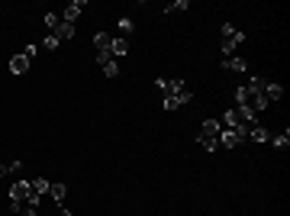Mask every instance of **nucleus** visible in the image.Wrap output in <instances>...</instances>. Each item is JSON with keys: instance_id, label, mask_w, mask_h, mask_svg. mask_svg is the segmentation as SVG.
Returning a JSON list of instances; mask_svg holds the SVG:
<instances>
[{"instance_id": "nucleus-1", "label": "nucleus", "mask_w": 290, "mask_h": 216, "mask_svg": "<svg viewBox=\"0 0 290 216\" xmlns=\"http://www.w3.org/2000/svg\"><path fill=\"white\" fill-rule=\"evenodd\" d=\"M248 139V129H223L216 136V142H219V148H236V145H242Z\"/></svg>"}, {"instance_id": "nucleus-2", "label": "nucleus", "mask_w": 290, "mask_h": 216, "mask_svg": "<svg viewBox=\"0 0 290 216\" xmlns=\"http://www.w3.org/2000/svg\"><path fill=\"white\" fill-rule=\"evenodd\" d=\"M29 191H32V184H29V181H16V184L10 187V200H23V204H26Z\"/></svg>"}, {"instance_id": "nucleus-3", "label": "nucleus", "mask_w": 290, "mask_h": 216, "mask_svg": "<svg viewBox=\"0 0 290 216\" xmlns=\"http://www.w3.org/2000/svg\"><path fill=\"white\" fill-rule=\"evenodd\" d=\"M248 139H252V142H271V132H268L265 129V126H258V123H252V126H248Z\"/></svg>"}, {"instance_id": "nucleus-4", "label": "nucleus", "mask_w": 290, "mask_h": 216, "mask_svg": "<svg viewBox=\"0 0 290 216\" xmlns=\"http://www.w3.org/2000/svg\"><path fill=\"white\" fill-rule=\"evenodd\" d=\"M84 6H87L84 0H74V3H68V6H65V16H61V19H65V23H71V26H74V19L81 16V10H84Z\"/></svg>"}, {"instance_id": "nucleus-5", "label": "nucleus", "mask_w": 290, "mask_h": 216, "mask_svg": "<svg viewBox=\"0 0 290 216\" xmlns=\"http://www.w3.org/2000/svg\"><path fill=\"white\" fill-rule=\"evenodd\" d=\"M219 132H223L219 119H203V126H200V136H206V139H216Z\"/></svg>"}, {"instance_id": "nucleus-6", "label": "nucleus", "mask_w": 290, "mask_h": 216, "mask_svg": "<svg viewBox=\"0 0 290 216\" xmlns=\"http://www.w3.org/2000/svg\"><path fill=\"white\" fill-rule=\"evenodd\" d=\"M129 52V42H126V36H113V45H110V55L113 58H123Z\"/></svg>"}, {"instance_id": "nucleus-7", "label": "nucleus", "mask_w": 290, "mask_h": 216, "mask_svg": "<svg viewBox=\"0 0 290 216\" xmlns=\"http://www.w3.org/2000/svg\"><path fill=\"white\" fill-rule=\"evenodd\" d=\"M10 71L13 74H26V71H29V58H26L23 52H19V55H13L10 58Z\"/></svg>"}, {"instance_id": "nucleus-8", "label": "nucleus", "mask_w": 290, "mask_h": 216, "mask_svg": "<svg viewBox=\"0 0 290 216\" xmlns=\"http://www.w3.org/2000/svg\"><path fill=\"white\" fill-rule=\"evenodd\" d=\"M265 97H268V104H274V100L284 97V87H281L278 81H268V84H265Z\"/></svg>"}, {"instance_id": "nucleus-9", "label": "nucleus", "mask_w": 290, "mask_h": 216, "mask_svg": "<svg viewBox=\"0 0 290 216\" xmlns=\"http://www.w3.org/2000/svg\"><path fill=\"white\" fill-rule=\"evenodd\" d=\"M110 45H113V36H110V32H97V36H94L97 55H100V52H110Z\"/></svg>"}, {"instance_id": "nucleus-10", "label": "nucleus", "mask_w": 290, "mask_h": 216, "mask_svg": "<svg viewBox=\"0 0 290 216\" xmlns=\"http://www.w3.org/2000/svg\"><path fill=\"white\" fill-rule=\"evenodd\" d=\"M223 39H229V42L239 45V42H245V32H239L232 23H223Z\"/></svg>"}, {"instance_id": "nucleus-11", "label": "nucleus", "mask_w": 290, "mask_h": 216, "mask_svg": "<svg viewBox=\"0 0 290 216\" xmlns=\"http://www.w3.org/2000/svg\"><path fill=\"white\" fill-rule=\"evenodd\" d=\"M223 68H226V71H245L248 62H245V58H239V55H229V58L223 62Z\"/></svg>"}, {"instance_id": "nucleus-12", "label": "nucleus", "mask_w": 290, "mask_h": 216, "mask_svg": "<svg viewBox=\"0 0 290 216\" xmlns=\"http://www.w3.org/2000/svg\"><path fill=\"white\" fill-rule=\"evenodd\" d=\"M52 36L58 39V42H65V39H71V36H74V26H71V23H65V19H61V23H58V29H55Z\"/></svg>"}, {"instance_id": "nucleus-13", "label": "nucleus", "mask_w": 290, "mask_h": 216, "mask_svg": "<svg viewBox=\"0 0 290 216\" xmlns=\"http://www.w3.org/2000/svg\"><path fill=\"white\" fill-rule=\"evenodd\" d=\"M48 197H52L55 204H65V197H68V187H65V184H52V187H48Z\"/></svg>"}, {"instance_id": "nucleus-14", "label": "nucleus", "mask_w": 290, "mask_h": 216, "mask_svg": "<svg viewBox=\"0 0 290 216\" xmlns=\"http://www.w3.org/2000/svg\"><path fill=\"white\" fill-rule=\"evenodd\" d=\"M29 184H32V191H36V194H42V197H45L48 187H52V181H45V178H32Z\"/></svg>"}, {"instance_id": "nucleus-15", "label": "nucleus", "mask_w": 290, "mask_h": 216, "mask_svg": "<svg viewBox=\"0 0 290 216\" xmlns=\"http://www.w3.org/2000/svg\"><path fill=\"white\" fill-rule=\"evenodd\" d=\"M103 74H107V78H120V62H116V58L103 62Z\"/></svg>"}, {"instance_id": "nucleus-16", "label": "nucleus", "mask_w": 290, "mask_h": 216, "mask_svg": "<svg viewBox=\"0 0 290 216\" xmlns=\"http://www.w3.org/2000/svg\"><path fill=\"white\" fill-rule=\"evenodd\" d=\"M181 10H190V0H174V3L164 6V13H181Z\"/></svg>"}, {"instance_id": "nucleus-17", "label": "nucleus", "mask_w": 290, "mask_h": 216, "mask_svg": "<svg viewBox=\"0 0 290 216\" xmlns=\"http://www.w3.org/2000/svg\"><path fill=\"white\" fill-rule=\"evenodd\" d=\"M58 23H61V16H58V13H55V10H52V13H45V26H48V29H52V32L58 29Z\"/></svg>"}, {"instance_id": "nucleus-18", "label": "nucleus", "mask_w": 290, "mask_h": 216, "mask_svg": "<svg viewBox=\"0 0 290 216\" xmlns=\"http://www.w3.org/2000/svg\"><path fill=\"white\" fill-rule=\"evenodd\" d=\"M197 142L203 145L206 152H216V148H219V142H216V139H206V136H197Z\"/></svg>"}, {"instance_id": "nucleus-19", "label": "nucleus", "mask_w": 290, "mask_h": 216, "mask_svg": "<svg viewBox=\"0 0 290 216\" xmlns=\"http://www.w3.org/2000/svg\"><path fill=\"white\" fill-rule=\"evenodd\" d=\"M271 142H274V145H278V148H287V145H290V132L284 129V132H281V136H274V139H271Z\"/></svg>"}, {"instance_id": "nucleus-20", "label": "nucleus", "mask_w": 290, "mask_h": 216, "mask_svg": "<svg viewBox=\"0 0 290 216\" xmlns=\"http://www.w3.org/2000/svg\"><path fill=\"white\" fill-rule=\"evenodd\" d=\"M265 84H268V78H252V81H248V87L258 91V94H265Z\"/></svg>"}, {"instance_id": "nucleus-21", "label": "nucleus", "mask_w": 290, "mask_h": 216, "mask_svg": "<svg viewBox=\"0 0 290 216\" xmlns=\"http://www.w3.org/2000/svg\"><path fill=\"white\" fill-rule=\"evenodd\" d=\"M174 97H177V104L184 107V104H190V100H193V91H190V87H184L181 94H174Z\"/></svg>"}, {"instance_id": "nucleus-22", "label": "nucleus", "mask_w": 290, "mask_h": 216, "mask_svg": "<svg viewBox=\"0 0 290 216\" xmlns=\"http://www.w3.org/2000/svg\"><path fill=\"white\" fill-rule=\"evenodd\" d=\"M58 45H61V42H58L55 36H45V39H42V49H48V52H58Z\"/></svg>"}, {"instance_id": "nucleus-23", "label": "nucleus", "mask_w": 290, "mask_h": 216, "mask_svg": "<svg viewBox=\"0 0 290 216\" xmlns=\"http://www.w3.org/2000/svg\"><path fill=\"white\" fill-rule=\"evenodd\" d=\"M133 29H136L133 19H129V16H120V32H133Z\"/></svg>"}, {"instance_id": "nucleus-24", "label": "nucleus", "mask_w": 290, "mask_h": 216, "mask_svg": "<svg viewBox=\"0 0 290 216\" xmlns=\"http://www.w3.org/2000/svg\"><path fill=\"white\" fill-rule=\"evenodd\" d=\"M23 55H26V58H29V62H32V58L39 55V45H36V42H29V45H26V49H23Z\"/></svg>"}, {"instance_id": "nucleus-25", "label": "nucleus", "mask_w": 290, "mask_h": 216, "mask_svg": "<svg viewBox=\"0 0 290 216\" xmlns=\"http://www.w3.org/2000/svg\"><path fill=\"white\" fill-rule=\"evenodd\" d=\"M232 52H236V42H229V39H223V55H226V58H229V55H232Z\"/></svg>"}, {"instance_id": "nucleus-26", "label": "nucleus", "mask_w": 290, "mask_h": 216, "mask_svg": "<svg viewBox=\"0 0 290 216\" xmlns=\"http://www.w3.org/2000/svg\"><path fill=\"white\" fill-rule=\"evenodd\" d=\"M177 107H181V104H177V97H164V110H177Z\"/></svg>"}, {"instance_id": "nucleus-27", "label": "nucleus", "mask_w": 290, "mask_h": 216, "mask_svg": "<svg viewBox=\"0 0 290 216\" xmlns=\"http://www.w3.org/2000/svg\"><path fill=\"white\" fill-rule=\"evenodd\" d=\"M19 216H39V210H36V207H29V204H26V210L19 213Z\"/></svg>"}, {"instance_id": "nucleus-28", "label": "nucleus", "mask_w": 290, "mask_h": 216, "mask_svg": "<svg viewBox=\"0 0 290 216\" xmlns=\"http://www.w3.org/2000/svg\"><path fill=\"white\" fill-rule=\"evenodd\" d=\"M3 174H10V165H0V178H3Z\"/></svg>"}, {"instance_id": "nucleus-29", "label": "nucleus", "mask_w": 290, "mask_h": 216, "mask_svg": "<svg viewBox=\"0 0 290 216\" xmlns=\"http://www.w3.org/2000/svg\"><path fill=\"white\" fill-rule=\"evenodd\" d=\"M61 216H74V213H68V210H61Z\"/></svg>"}, {"instance_id": "nucleus-30", "label": "nucleus", "mask_w": 290, "mask_h": 216, "mask_svg": "<svg viewBox=\"0 0 290 216\" xmlns=\"http://www.w3.org/2000/svg\"><path fill=\"white\" fill-rule=\"evenodd\" d=\"M10 216H13V213H10Z\"/></svg>"}]
</instances>
